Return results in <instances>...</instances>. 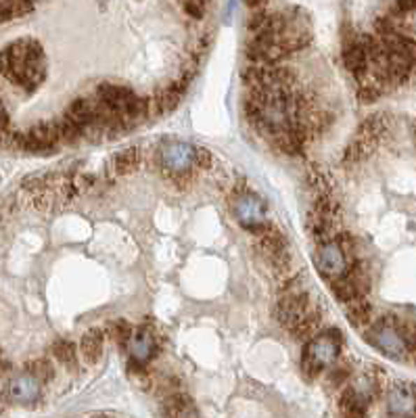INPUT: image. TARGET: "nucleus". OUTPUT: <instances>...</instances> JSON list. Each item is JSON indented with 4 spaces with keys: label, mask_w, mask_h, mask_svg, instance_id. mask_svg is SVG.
Returning <instances> with one entry per match:
<instances>
[{
    "label": "nucleus",
    "mask_w": 416,
    "mask_h": 418,
    "mask_svg": "<svg viewBox=\"0 0 416 418\" xmlns=\"http://www.w3.org/2000/svg\"><path fill=\"white\" fill-rule=\"evenodd\" d=\"M0 75L10 84L34 92L46 80L44 48L34 38H21L0 50Z\"/></svg>",
    "instance_id": "f257e3e1"
},
{
    "label": "nucleus",
    "mask_w": 416,
    "mask_h": 418,
    "mask_svg": "<svg viewBox=\"0 0 416 418\" xmlns=\"http://www.w3.org/2000/svg\"><path fill=\"white\" fill-rule=\"evenodd\" d=\"M339 345H341V339H339L337 331H327V333H320L314 339H310L304 350V358H302L304 375L314 379L325 368L333 366L339 356Z\"/></svg>",
    "instance_id": "f03ea898"
},
{
    "label": "nucleus",
    "mask_w": 416,
    "mask_h": 418,
    "mask_svg": "<svg viewBox=\"0 0 416 418\" xmlns=\"http://www.w3.org/2000/svg\"><path fill=\"white\" fill-rule=\"evenodd\" d=\"M369 343H373L379 352H383L392 360H406L408 356V341L404 335V329L398 327L392 320H381L371 327L369 331Z\"/></svg>",
    "instance_id": "7ed1b4c3"
},
{
    "label": "nucleus",
    "mask_w": 416,
    "mask_h": 418,
    "mask_svg": "<svg viewBox=\"0 0 416 418\" xmlns=\"http://www.w3.org/2000/svg\"><path fill=\"white\" fill-rule=\"evenodd\" d=\"M161 165L168 170L174 178H184L197 163H199V151L180 140H168L159 149Z\"/></svg>",
    "instance_id": "20e7f679"
},
{
    "label": "nucleus",
    "mask_w": 416,
    "mask_h": 418,
    "mask_svg": "<svg viewBox=\"0 0 416 418\" xmlns=\"http://www.w3.org/2000/svg\"><path fill=\"white\" fill-rule=\"evenodd\" d=\"M316 268L331 283L350 272V260L341 241H325L316 251Z\"/></svg>",
    "instance_id": "39448f33"
},
{
    "label": "nucleus",
    "mask_w": 416,
    "mask_h": 418,
    "mask_svg": "<svg viewBox=\"0 0 416 418\" xmlns=\"http://www.w3.org/2000/svg\"><path fill=\"white\" fill-rule=\"evenodd\" d=\"M379 391V385L371 377H360L354 381V385L341 396V408L348 417H362L366 415V408L375 400Z\"/></svg>",
    "instance_id": "423d86ee"
},
{
    "label": "nucleus",
    "mask_w": 416,
    "mask_h": 418,
    "mask_svg": "<svg viewBox=\"0 0 416 418\" xmlns=\"http://www.w3.org/2000/svg\"><path fill=\"white\" fill-rule=\"evenodd\" d=\"M40 381L31 373H21L8 379V383L2 389V398L10 404L19 406H34L40 400Z\"/></svg>",
    "instance_id": "0eeeda50"
},
{
    "label": "nucleus",
    "mask_w": 416,
    "mask_h": 418,
    "mask_svg": "<svg viewBox=\"0 0 416 418\" xmlns=\"http://www.w3.org/2000/svg\"><path fill=\"white\" fill-rule=\"evenodd\" d=\"M235 216L241 226L249 230H258L266 224V205L260 197L251 193H243L235 201Z\"/></svg>",
    "instance_id": "6e6552de"
},
{
    "label": "nucleus",
    "mask_w": 416,
    "mask_h": 418,
    "mask_svg": "<svg viewBox=\"0 0 416 418\" xmlns=\"http://www.w3.org/2000/svg\"><path fill=\"white\" fill-rule=\"evenodd\" d=\"M387 415L389 417H413L416 415V391L413 385L396 383L387 391Z\"/></svg>",
    "instance_id": "1a4fd4ad"
},
{
    "label": "nucleus",
    "mask_w": 416,
    "mask_h": 418,
    "mask_svg": "<svg viewBox=\"0 0 416 418\" xmlns=\"http://www.w3.org/2000/svg\"><path fill=\"white\" fill-rule=\"evenodd\" d=\"M260 249L266 255L268 264L274 266L276 270H283V268L289 266V245H287V241L281 232L268 230L260 241Z\"/></svg>",
    "instance_id": "9d476101"
},
{
    "label": "nucleus",
    "mask_w": 416,
    "mask_h": 418,
    "mask_svg": "<svg viewBox=\"0 0 416 418\" xmlns=\"http://www.w3.org/2000/svg\"><path fill=\"white\" fill-rule=\"evenodd\" d=\"M343 63L358 77L369 73V46H366V38H352L350 42H346Z\"/></svg>",
    "instance_id": "9b49d317"
},
{
    "label": "nucleus",
    "mask_w": 416,
    "mask_h": 418,
    "mask_svg": "<svg viewBox=\"0 0 416 418\" xmlns=\"http://www.w3.org/2000/svg\"><path fill=\"white\" fill-rule=\"evenodd\" d=\"M128 354L134 364H147L155 356V337L149 329H138L128 341Z\"/></svg>",
    "instance_id": "f8f14e48"
},
{
    "label": "nucleus",
    "mask_w": 416,
    "mask_h": 418,
    "mask_svg": "<svg viewBox=\"0 0 416 418\" xmlns=\"http://www.w3.org/2000/svg\"><path fill=\"white\" fill-rule=\"evenodd\" d=\"M103 350H105V333L101 329H90L88 333H84L80 341V352L86 364L90 366L98 364L103 358Z\"/></svg>",
    "instance_id": "ddd939ff"
},
{
    "label": "nucleus",
    "mask_w": 416,
    "mask_h": 418,
    "mask_svg": "<svg viewBox=\"0 0 416 418\" xmlns=\"http://www.w3.org/2000/svg\"><path fill=\"white\" fill-rule=\"evenodd\" d=\"M140 149H126L121 153H117L111 161V170L117 174V176H126L130 172H134L138 165H140Z\"/></svg>",
    "instance_id": "4468645a"
},
{
    "label": "nucleus",
    "mask_w": 416,
    "mask_h": 418,
    "mask_svg": "<svg viewBox=\"0 0 416 418\" xmlns=\"http://www.w3.org/2000/svg\"><path fill=\"white\" fill-rule=\"evenodd\" d=\"M163 415L168 417H197V408L193 406V402L182 396V394H174L165 400L163 404Z\"/></svg>",
    "instance_id": "2eb2a0df"
},
{
    "label": "nucleus",
    "mask_w": 416,
    "mask_h": 418,
    "mask_svg": "<svg viewBox=\"0 0 416 418\" xmlns=\"http://www.w3.org/2000/svg\"><path fill=\"white\" fill-rule=\"evenodd\" d=\"M346 312H348V318L352 324L356 327H362L371 320V306L362 299V297H356L352 301L346 304Z\"/></svg>",
    "instance_id": "dca6fc26"
},
{
    "label": "nucleus",
    "mask_w": 416,
    "mask_h": 418,
    "mask_svg": "<svg viewBox=\"0 0 416 418\" xmlns=\"http://www.w3.org/2000/svg\"><path fill=\"white\" fill-rule=\"evenodd\" d=\"M54 360H59L63 366H75V360H77V354H75V345L67 339H59L52 343L50 348Z\"/></svg>",
    "instance_id": "f3484780"
},
{
    "label": "nucleus",
    "mask_w": 416,
    "mask_h": 418,
    "mask_svg": "<svg viewBox=\"0 0 416 418\" xmlns=\"http://www.w3.org/2000/svg\"><path fill=\"white\" fill-rule=\"evenodd\" d=\"M25 371L31 373L40 383H48L52 377H54V371H52V364L46 360V358H38V360H31L25 364Z\"/></svg>",
    "instance_id": "a211bd4d"
},
{
    "label": "nucleus",
    "mask_w": 416,
    "mask_h": 418,
    "mask_svg": "<svg viewBox=\"0 0 416 418\" xmlns=\"http://www.w3.org/2000/svg\"><path fill=\"white\" fill-rule=\"evenodd\" d=\"M109 333H111V337L119 343V345H128V341H130V337H132V327L126 322V320H115L113 324H111V329H109Z\"/></svg>",
    "instance_id": "6ab92c4d"
},
{
    "label": "nucleus",
    "mask_w": 416,
    "mask_h": 418,
    "mask_svg": "<svg viewBox=\"0 0 416 418\" xmlns=\"http://www.w3.org/2000/svg\"><path fill=\"white\" fill-rule=\"evenodd\" d=\"M416 0H398V10L402 13H408V10H415Z\"/></svg>",
    "instance_id": "aec40b11"
},
{
    "label": "nucleus",
    "mask_w": 416,
    "mask_h": 418,
    "mask_svg": "<svg viewBox=\"0 0 416 418\" xmlns=\"http://www.w3.org/2000/svg\"><path fill=\"white\" fill-rule=\"evenodd\" d=\"M4 132H6V130H4ZM0 134H2V132H0Z\"/></svg>",
    "instance_id": "412c9836"
}]
</instances>
